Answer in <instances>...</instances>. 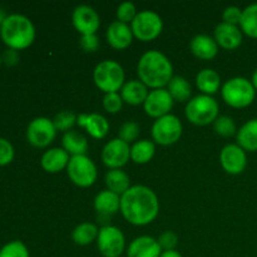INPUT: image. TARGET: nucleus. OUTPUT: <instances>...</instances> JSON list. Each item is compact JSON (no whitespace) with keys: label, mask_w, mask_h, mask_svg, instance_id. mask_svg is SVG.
<instances>
[{"label":"nucleus","mask_w":257,"mask_h":257,"mask_svg":"<svg viewBox=\"0 0 257 257\" xmlns=\"http://www.w3.org/2000/svg\"><path fill=\"white\" fill-rule=\"evenodd\" d=\"M0 37L4 44L10 49H27L34 43V24L25 15L10 14L0 27Z\"/></svg>","instance_id":"7ed1b4c3"},{"label":"nucleus","mask_w":257,"mask_h":257,"mask_svg":"<svg viewBox=\"0 0 257 257\" xmlns=\"http://www.w3.org/2000/svg\"><path fill=\"white\" fill-rule=\"evenodd\" d=\"M140 80L147 87L161 89L173 78V67L167 57L158 50H148L138 62Z\"/></svg>","instance_id":"f03ea898"},{"label":"nucleus","mask_w":257,"mask_h":257,"mask_svg":"<svg viewBox=\"0 0 257 257\" xmlns=\"http://www.w3.org/2000/svg\"><path fill=\"white\" fill-rule=\"evenodd\" d=\"M57 130L53 120L47 117H38L29 123L27 130L28 142L37 148L48 147L54 141Z\"/></svg>","instance_id":"9b49d317"},{"label":"nucleus","mask_w":257,"mask_h":257,"mask_svg":"<svg viewBox=\"0 0 257 257\" xmlns=\"http://www.w3.org/2000/svg\"><path fill=\"white\" fill-rule=\"evenodd\" d=\"M80 47L84 52H95L99 45V39L95 34L90 35H82L80 38Z\"/></svg>","instance_id":"a19ab883"},{"label":"nucleus","mask_w":257,"mask_h":257,"mask_svg":"<svg viewBox=\"0 0 257 257\" xmlns=\"http://www.w3.org/2000/svg\"><path fill=\"white\" fill-rule=\"evenodd\" d=\"M162 252L156 238L151 236H140L131 242L127 257H161Z\"/></svg>","instance_id":"a211bd4d"},{"label":"nucleus","mask_w":257,"mask_h":257,"mask_svg":"<svg viewBox=\"0 0 257 257\" xmlns=\"http://www.w3.org/2000/svg\"><path fill=\"white\" fill-rule=\"evenodd\" d=\"M14 156L15 151L12 143L5 138L0 137V167L12 163L14 160Z\"/></svg>","instance_id":"4c0bfd02"},{"label":"nucleus","mask_w":257,"mask_h":257,"mask_svg":"<svg viewBox=\"0 0 257 257\" xmlns=\"http://www.w3.org/2000/svg\"><path fill=\"white\" fill-rule=\"evenodd\" d=\"M131 158V147L119 138L110 140L105 143L102 151V161L110 170H119Z\"/></svg>","instance_id":"f8f14e48"},{"label":"nucleus","mask_w":257,"mask_h":257,"mask_svg":"<svg viewBox=\"0 0 257 257\" xmlns=\"http://www.w3.org/2000/svg\"><path fill=\"white\" fill-rule=\"evenodd\" d=\"M213 128H215L216 133L222 137H231V136L236 135L237 130H236V124L233 119L227 115H220L217 119L213 122Z\"/></svg>","instance_id":"2f4dec72"},{"label":"nucleus","mask_w":257,"mask_h":257,"mask_svg":"<svg viewBox=\"0 0 257 257\" xmlns=\"http://www.w3.org/2000/svg\"><path fill=\"white\" fill-rule=\"evenodd\" d=\"M105 185L108 190L122 196L125 191L130 190L131 180L127 173L123 171L110 170L105 175Z\"/></svg>","instance_id":"cd10ccee"},{"label":"nucleus","mask_w":257,"mask_h":257,"mask_svg":"<svg viewBox=\"0 0 257 257\" xmlns=\"http://www.w3.org/2000/svg\"><path fill=\"white\" fill-rule=\"evenodd\" d=\"M67 172L70 181L79 187H89L97 180V167L87 155L70 157Z\"/></svg>","instance_id":"6e6552de"},{"label":"nucleus","mask_w":257,"mask_h":257,"mask_svg":"<svg viewBox=\"0 0 257 257\" xmlns=\"http://www.w3.org/2000/svg\"><path fill=\"white\" fill-rule=\"evenodd\" d=\"M94 208L99 215L112 216L120 210V197L117 193L104 190L98 193L94 198Z\"/></svg>","instance_id":"5701e85b"},{"label":"nucleus","mask_w":257,"mask_h":257,"mask_svg":"<svg viewBox=\"0 0 257 257\" xmlns=\"http://www.w3.org/2000/svg\"><path fill=\"white\" fill-rule=\"evenodd\" d=\"M147 85L141 80H130L124 83V85L120 89V97L123 102L128 103L131 105H140L146 102L148 97Z\"/></svg>","instance_id":"4be33fe9"},{"label":"nucleus","mask_w":257,"mask_h":257,"mask_svg":"<svg viewBox=\"0 0 257 257\" xmlns=\"http://www.w3.org/2000/svg\"><path fill=\"white\" fill-rule=\"evenodd\" d=\"M155 152L156 147L152 141H137L131 147V160L135 163H138V165H145V163L150 162L152 160Z\"/></svg>","instance_id":"bb28decb"},{"label":"nucleus","mask_w":257,"mask_h":257,"mask_svg":"<svg viewBox=\"0 0 257 257\" xmlns=\"http://www.w3.org/2000/svg\"><path fill=\"white\" fill-rule=\"evenodd\" d=\"M161 257H182L180 252H177L176 250H171V251H163Z\"/></svg>","instance_id":"37998d69"},{"label":"nucleus","mask_w":257,"mask_h":257,"mask_svg":"<svg viewBox=\"0 0 257 257\" xmlns=\"http://www.w3.org/2000/svg\"><path fill=\"white\" fill-rule=\"evenodd\" d=\"M182 136V123L176 115L167 114L155 120L152 125V138L161 146H171Z\"/></svg>","instance_id":"1a4fd4ad"},{"label":"nucleus","mask_w":257,"mask_h":257,"mask_svg":"<svg viewBox=\"0 0 257 257\" xmlns=\"http://www.w3.org/2000/svg\"><path fill=\"white\" fill-rule=\"evenodd\" d=\"M19 59L20 57L18 50L10 49V48H8V49L5 50L4 54H3L2 57V60L8 65V67H14V65H17L18 63H19Z\"/></svg>","instance_id":"79ce46f5"},{"label":"nucleus","mask_w":257,"mask_h":257,"mask_svg":"<svg viewBox=\"0 0 257 257\" xmlns=\"http://www.w3.org/2000/svg\"><path fill=\"white\" fill-rule=\"evenodd\" d=\"M251 83H252V85L255 87V89L257 90V69L253 72L252 74V79H251Z\"/></svg>","instance_id":"a18cd8bd"},{"label":"nucleus","mask_w":257,"mask_h":257,"mask_svg":"<svg viewBox=\"0 0 257 257\" xmlns=\"http://www.w3.org/2000/svg\"><path fill=\"white\" fill-rule=\"evenodd\" d=\"M78 117L72 112V110H63V112L58 113L53 119L54 127L57 131H62V132H69L70 128L75 124Z\"/></svg>","instance_id":"473e14b6"},{"label":"nucleus","mask_w":257,"mask_h":257,"mask_svg":"<svg viewBox=\"0 0 257 257\" xmlns=\"http://www.w3.org/2000/svg\"><path fill=\"white\" fill-rule=\"evenodd\" d=\"M123 99L118 93H107L103 98V107L108 113H118L122 109Z\"/></svg>","instance_id":"e433bc0d"},{"label":"nucleus","mask_w":257,"mask_h":257,"mask_svg":"<svg viewBox=\"0 0 257 257\" xmlns=\"http://www.w3.org/2000/svg\"><path fill=\"white\" fill-rule=\"evenodd\" d=\"M186 117L196 125H207L218 117V103L211 95L201 94L190 99L186 105Z\"/></svg>","instance_id":"423d86ee"},{"label":"nucleus","mask_w":257,"mask_h":257,"mask_svg":"<svg viewBox=\"0 0 257 257\" xmlns=\"http://www.w3.org/2000/svg\"><path fill=\"white\" fill-rule=\"evenodd\" d=\"M0 257H29V251L22 241L15 240L3 246Z\"/></svg>","instance_id":"72a5a7b5"},{"label":"nucleus","mask_w":257,"mask_h":257,"mask_svg":"<svg viewBox=\"0 0 257 257\" xmlns=\"http://www.w3.org/2000/svg\"><path fill=\"white\" fill-rule=\"evenodd\" d=\"M105 37H107V42L110 47L120 50L125 49L132 44L133 33L128 24L115 20L108 27Z\"/></svg>","instance_id":"f3484780"},{"label":"nucleus","mask_w":257,"mask_h":257,"mask_svg":"<svg viewBox=\"0 0 257 257\" xmlns=\"http://www.w3.org/2000/svg\"><path fill=\"white\" fill-rule=\"evenodd\" d=\"M223 23H227L231 25H238L242 19V10L237 7H227L223 10L222 14Z\"/></svg>","instance_id":"ea45409f"},{"label":"nucleus","mask_w":257,"mask_h":257,"mask_svg":"<svg viewBox=\"0 0 257 257\" xmlns=\"http://www.w3.org/2000/svg\"><path fill=\"white\" fill-rule=\"evenodd\" d=\"M237 145L243 151L256 152L257 151V118L247 120L236 133Z\"/></svg>","instance_id":"b1692460"},{"label":"nucleus","mask_w":257,"mask_h":257,"mask_svg":"<svg viewBox=\"0 0 257 257\" xmlns=\"http://www.w3.org/2000/svg\"><path fill=\"white\" fill-rule=\"evenodd\" d=\"M197 88L206 95H212L220 89L221 77L216 70L202 69L196 77Z\"/></svg>","instance_id":"a878e982"},{"label":"nucleus","mask_w":257,"mask_h":257,"mask_svg":"<svg viewBox=\"0 0 257 257\" xmlns=\"http://www.w3.org/2000/svg\"><path fill=\"white\" fill-rule=\"evenodd\" d=\"M167 90L173 98V100H178V102H186L190 99L191 94H192V88H191L190 82L186 78L176 75L171 79L168 83Z\"/></svg>","instance_id":"c85d7f7f"},{"label":"nucleus","mask_w":257,"mask_h":257,"mask_svg":"<svg viewBox=\"0 0 257 257\" xmlns=\"http://www.w3.org/2000/svg\"><path fill=\"white\" fill-rule=\"evenodd\" d=\"M158 243L162 251H171L175 250L178 243V236L172 231H166L158 237Z\"/></svg>","instance_id":"58836bf2"},{"label":"nucleus","mask_w":257,"mask_h":257,"mask_svg":"<svg viewBox=\"0 0 257 257\" xmlns=\"http://www.w3.org/2000/svg\"><path fill=\"white\" fill-rule=\"evenodd\" d=\"M98 233H99V231H98L97 226L89 222H83L73 230L72 238L77 245L87 246L94 240H97Z\"/></svg>","instance_id":"c756f323"},{"label":"nucleus","mask_w":257,"mask_h":257,"mask_svg":"<svg viewBox=\"0 0 257 257\" xmlns=\"http://www.w3.org/2000/svg\"><path fill=\"white\" fill-rule=\"evenodd\" d=\"M80 127L85 128L88 133L95 140H102L107 136L109 131V123L98 113H90V114H80L77 119Z\"/></svg>","instance_id":"6ab92c4d"},{"label":"nucleus","mask_w":257,"mask_h":257,"mask_svg":"<svg viewBox=\"0 0 257 257\" xmlns=\"http://www.w3.org/2000/svg\"><path fill=\"white\" fill-rule=\"evenodd\" d=\"M220 162L227 173L240 175L247 166V157L245 151L238 145H227L221 151Z\"/></svg>","instance_id":"2eb2a0df"},{"label":"nucleus","mask_w":257,"mask_h":257,"mask_svg":"<svg viewBox=\"0 0 257 257\" xmlns=\"http://www.w3.org/2000/svg\"><path fill=\"white\" fill-rule=\"evenodd\" d=\"M97 246L104 257H119L125 247L124 235L115 226L107 225L99 230Z\"/></svg>","instance_id":"9d476101"},{"label":"nucleus","mask_w":257,"mask_h":257,"mask_svg":"<svg viewBox=\"0 0 257 257\" xmlns=\"http://www.w3.org/2000/svg\"><path fill=\"white\" fill-rule=\"evenodd\" d=\"M2 62H3V60H2V57H0V65H2Z\"/></svg>","instance_id":"49530a36"},{"label":"nucleus","mask_w":257,"mask_h":257,"mask_svg":"<svg viewBox=\"0 0 257 257\" xmlns=\"http://www.w3.org/2000/svg\"><path fill=\"white\" fill-rule=\"evenodd\" d=\"M118 136H119V140L123 141L125 143H132L140 136V125L138 123L133 122V120H128L124 122L120 125L119 131H118Z\"/></svg>","instance_id":"f704fd0d"},{"label":"nucleus","mask_w":257,"mask_h":257,"mask_svg":"<svg viewBox=\"0 0 257 257\" xmlns=\"http://www.w3.org/2000/svg\"><path fill=\"white\" fill-rule=\"evenodd\" d=\"M190 49L200 59L210 60L217 55L218 44L210 35L198 34L191 40Z\"/></svg>","instance_id":"412c9836"},{"label":"nucleus","mask_w":257,"mask_h":257,"mask_svg":"<svg viewBox=\"0 0 257 257\" xmlns=\"http://www.w3.org/2000/svg\"><path fill=\"white\" fill-rule=\"evenodd\" d=\"M7 17H8V15H5L4 10H3L2 8H0V27H2V25H3V23H4V20L7 19Z\"/></svg>","instance_id":"c03bdc74"},{"label":"nucleus","mask_w":257,"mask_h":257,"mask_svg":"<svg viewBox=\"0 0 257 257\" xmlns=\"http://www.w3.org/2000/svg\"><path fill=\"white\" fill-rule=\"evenodd\" d=\"M240 27L247 37L257 39V3L248 5L242 10Z\"/></svg>","instance_id":"7c9ffc66"},{"label":"nucleus","mask_w":257,"mask_h":257,"mask_svg":"<svg viewBox=\"0 0 257 257\" xmlns=\"http://www.w3.org/2000/svg\"><path fill=\"white\" fill-rule=\"evenodd\" d=\"M173 98L168 93L167 89L161 88V89H153L148 93V97L146 102L143 103L145 110L150 117L161 118L163 115L170 114V110L173 107Z\"/></svg>","instance_id":"4468645a"},{"label":"nucleus","mask_w":257,"mask_h":257,"mask_svg":"<svg viewBox=\"0 0 257 257\" xmlns=\"http://www.w3.org/2000/svg\"><path fill=\"white\" fill-rule=\"evenodd\" d=\"M223 100L233 108H246L255 100L256 89L251 80L243 77L228 79L221 89Z\"/></svg>","instance_id":"20e7f679"},{"label":"nucleus","mask_w":257,"mask_h":257,"mask_svg":"<svg viewBox=\"0 0 257 257\" xmlns=\"http://www.w3.org/2000/svg\"><path fill=\"white\" fill-rule=\"evenodd\" d=\"M137 9H136L135 4L131 2H124L117 8V19L118 22H122L128 24L135 20L136 15H137Z\"/></svg>","instance_id":"c9c22d12"},{"label":"nucleus","mask_w":257,"mask_h":257,"mask_svg":"<svg viewBox=\"0 0 257 257\" xmlns=\"http://www.w3.org/2000/svg\"><path fill=\"white\" fill-rule=\"evenodd\" d=\"M93 79L95 85L105 94L117 93L124 85V70L114 60H103L94 68Z\"/></svg>","instance_id":"39448f33"},{"label":"nucleus","mask_w":257,"mask_h":257,"mask_svg":"<svg viewBox=\"0 0 257 257\" xmlns=\"http://www.w3.org/2000/svg\"><path fill=\"white\" fill-rule=\"evenodd\" d=\"M120 212L132 225L146 226L158 216L160 201L147 186H132L120 196Z\"/></svg>","instance_id":"f257e3e1"},{"label":"nucleus","mask_w":257,"mask_h":257,"mask_svg":"<svg viewBox=\"0 0 257 257\" xmlns=\"http://www.w3.org/2000/svg\"><path fill=\"white\" fill-rule=\"evenodd\" d=\"M133 35L142 42H151L162 33L163 22L157 13L152 10H142L131 23Z\"/></svg>","instance_id":"0eeeda50"},{"label":"nucleus","mask_w":257,"mask_h":257,"mask_svg":"<svg viewBox=\"0 0 257 257\" xmlns=\"http://www.w3.org/2000/svg\"><path fill=\"white\" fill-rule=\"evenodd\" d=\"M69 155L63 148H52L42 156L40 165L43 170L49 173H58L67 168L69 163Z\"/></svg>","instance_id":"aec40b11"},{"label":"nucleus","mask_w":257,"mask_h":257,"mask_svg":"<svg viewBox=\"0 0 257 257\" xmlns=\"http://www.w3.org/2000/svg\"><path fill=\"white\" fill-rule=\"evenodd\" d=\"M215 40L223 49L233 50L242 43V30L237 25L220 23L215 29Z\"/></svg>","instance_id":"dca6fc26"},{"label":"nucleus","mask_w":257,"mask_h":257,"mask_svg":"<svg viewBox=\"0 0 257 257\" xmlns=\"http://www.w3.org/2000/svg\"><path fill=\"white\" fill-rule=\"evenodd\" d=\"M63 150L68 152V155L73 156H84L88 151V141L82 133L75 131H69L63 136Z\"/></svg>","instance_id":"393cba45"},{"label":"nucleus","mask_w":257,"mask_h":257,"mask_svg":"<svg viewBox=\"0 0 257 257\" xmlns=\"http://www.w3.org/2000/svg\"><path fill=\"white\" fill-rule=\"evenodd\" d=\"M73 25L82 35L95 34L99 29L100 19L98 13L89 5H79L72 15Z\"/></svg>","instance_id":"ddd939ff"}]
</instances>
